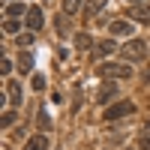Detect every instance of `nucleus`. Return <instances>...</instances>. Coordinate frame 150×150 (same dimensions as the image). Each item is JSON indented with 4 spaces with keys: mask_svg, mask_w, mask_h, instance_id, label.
I'll return each mask as SVG.
<instances>
[{
    "mask_svg": "<svg viewBox=\"0 0 150 150\" xmlns=\"http://www.w3.org/2000/svg\"><path fill=\"white\" fill-rule=\"evenodd\" d=\"M3 30H6V33H15V30H18V21L6 18V21H3Z\"/></svg>",
    "mask_w": 150,
    "mask_h": 150,
    "instance_id": "dca6fc26",
    "label": "nucleus"
},
{
    "mask_svg": "<svg viewBox=\"0 0 150 150\" xmlns=\"http://www.w3.org/2000/svg\"><path fill=\"white\" fill-rule=\"evenodd\" d=\"M27 9H30V6H24V3H9V6H6V18L15 21V18H18V15H24Z\"/></svg>",
    "mask_w": 150,
    "mask_h": 150,
    "instance_id": "9b49d317",
    "label": "nucleus"
},
{
    "mask_svg": "<svg viewBox=\"0 0 150 150\" xmlns=\"http://www.w3.org/2000/svg\"><path fill=\"white\" fill-rule=\"evenodd\" d=\"M123 63H138V60H147V42L144 39H129L126 45L120 48Z\"/></svg>",
    "mask_w": 150,
    "mask_h": 150,
    "instance_id": "f257e3e1",
    "label": "nucleus"
},
{
    "mask_svg": "<svg viewBox=\"0 0 150 150\" xmlns=\"http://www.w3.org/2000/svg\"><path fill=\"white\" fill-rule=\"evenodd\" d=\"M132 111H135V105L129 102V99H120V102H114V105H108V108H105V120L126 117V114H132Z\"/></svg>",
    "mask_w": 150,
    "mask_h": 150,
    "instance_id": "7ed1b4c3",
    "label": "nucleus"
},
{
    "mask_svg": "<svg viewBox=\"0 0 150 150\" xmlns=\"http://www.w3.org/2000/svg\"><path fill=\"white\" fill-rule=\"evenodd\" d=\"M105 3H108V0H90V3H87V12H90V15H96V12H102Z\"/></svg>",
    "mask_w": 150,
    "mask_h": 150,
    "instance_id": "2eb2a0df",
    "label": "nucleus"
},
{
    "mask_svg": "<svg viewBox=\"0 0 150 150\" xmlns=\"http://www.w3.org/2000/svg\"><path fill=\"white\" fill-rule=\"evenodd\" d=\"M33 87H36V90H42V87H45V75H36V78H33Z\"/></svg>",
    "mask_w": 150,
    "mask_h": 150,
    "instance_id": "a211bd4d",
    "label": "nucleus"
},
{
    "mask_svg": "<svg viewBox=\"0 0 150 150\" xmlns=\"http://www.w3.org/2000/svg\"><path fill=\"white\" fill-rule=\"evenodd\" d=\"M12 123H15V111H6L3 114V126H12Z\"/></svg>",
    "mask_w": 150,
    "mask_h": 150,
    "instance_id": "f3484780",
    "label": "nucleus"
},
{
    "mask_svg": "<svg viewBox=\"0 0 150 150\" xmlns=\"http://www.w3.org/2000/svg\"><path fill=\"white\" fill-rule=\"evenodd\" d=\"M108 33H114V36H129V33H132V24L123 21V18H117V21L108 24Z\"/></svg>",
    "mask_w": 150,
    "mask_h": 150,
    "instance_id": "0eeeda50",
    "label": "nucleus"
},
{
    "mask_svg": "<svg viewBox=\"0 0 150 150\" xmlns=\"http://www.w3.org/2000/svg\"><path fill=\"white\" fill-rule=\"evenodd\" d=\"M24 150H48V135H33V138L24 144Z\"/></svg>",
    "mask_w": 150,
    "mask_h": 150,
    "instance_id": "9d476101",
    "label": "nucleus"
},
{
    "mask_svg": "<svg viewBox=\"0 0 150 150\" xmlns=\"http://www.w3.org/2000/svg\"><path fill=\"white\" fill-rule=\"evenodd\" d=\"M30 42H33V36H30V33H27V36H18V45H30Z\"/></svg>",
    "mask_w": 150,
    "mask_h": 150,
    "instance_id": "412c9836",
    "label": "nucleus"
},
{
    "mask_svg": "<svg viewBox=\"0 0 150 150\" xmlns=\"http://www.w3.org/2000/svg\"><path fill=\"white\" fill-rule=\"evenodd\" d=\"M126 15H129L132 21L147 24V21H150V3H135V6H129V9H126Z\"/></svg>",
    "mask_w": 150,
    "mask_h": 150,
    "instance_id": "20e7f679",
    "label": "nucleus"
},
{
    "mask_svg": "<svg viewBox=\"0 0 150 150\" xmlns=\"http://www.w3.org/2000/svg\"><path fill=\"white\" fill-rule=\"evenodd\" d=\"M57 30H60V33H66V15H60V18H57Z\"/></svg>",
    "mask_w": 150,
    "mask_h": 150,
    "instance_id": "6ab92c4d",
    "label": "nucleus"
},
{
    "mask_svg": "<svg viewBox=\"0 0 150 150\" xmlns=\"http://www.w3.org/2000/svg\"><path fill=\"white\" fill-rule=\"evenodd\" d=\"M114 96H117V81H111V84H105L102 90H99V105H108Z\"/></svg>",
    "mask_w": 150,
    "mask_h": 150,
    "instance_id": "1a4fd4ad",
    "label": "nucleus"
},
{
    "mask_svg": "<svg viewBox=\"0 0 150 150\" xmlns=\"http://www.w3.org/2000/svg\"><path fill=\"white\" fill-rule=\"evenodd\" d=\"M81 9V0H63V15H75Z\"/></svg>",
    "mask_w": 150,
    "mask_h": 150,
    "instance_id": "4468645a",
    "label": "nucleus"
},
{
    "mask_svg": "<svg viewBox=\"0 0 150 150\" xmlns=\"http://www.w3.org/2000/svg\"><path fill=\"white\" fill-rule=\"evenodd\" d=\"M6 93H9V105H12V108H21V99H24L21 84H18V81H9V84H6Z\"/></svg>",
    "mask_w": 150,
    "mask_h": 150,
    "instance_id": "39448f33",
    "label": "nucleus"
},
{
    "mask_svg": "<svg viewBox=\"0 0 150 150\" xmlns=\"http://www.w3.org/2000/svg\"><path fill=\"white\" fill-rule=\"evenodd\" d=\"M102 78H120V81H126V78H132V63H117V60H111V63H99V69H96Z\"/></svg>",
    "mask_w": 150,
    "mask_h": 150,
    "instance_id": "f03ea898",
    "label": "nucleus"
},
{
    "mask_svg": "<svg viewBox=\"0 0 150 150\" xmlns=\"http://www.w3.org/2000/svg\"><path fill=\"white\" fill-rule=\"evenodd\" d=\"M111 51H117V42L114 39H102V42H96L93 45V57H105Z\"/></svg>",
    "mask_w": 150,
    "mask_h": 150,
    "instance_id": "6e6552de",
    "label": "nucleus"
},
{
    "mask_svg": "<svg viewBox=\"0 0 150 150\" xmlns=\"http://www.w3.org/2000/svg\"><path fill=\"white\" fill-rule=\"evenodd\" d=\"M18 69H21V72H30V69H33V54H30V51H24V54L18 57Z\"/></svg>",
    "mask_w": 150,
    "mask_h": 150,
    "instance_id": "f8f14e48",
    "label": "nucleus"
},
{
    "mask_svg": "<svg viewBox=\"0 0 150 150\" xmlns=\"http://www.w3.org/2000/svg\"><path fill=\"white\" fill-rule=\"evenodd\" d=\"M0 72H3V75H9V72H12V63H9V60H3V63H0Z\"/></svg>",
    "mask_w": 150,
    "mask_h": 150,
    "instance_id": "aec40b11",
    "label": "nucleus"
},
{
    "mask_svg": "<svg viewBox=\"0 0 150 150\" xmlns=\"http://www.w3.org/2000/svg\"><path fill=\"white\" fill-rule=\"evenodd\" d=\"M138 138H141V150H150V123H144V126H141Z\"/></svg>",
    "mask_w": 150,
    "mask_h": 150,
    "instance_id": "ddd939ff",
    "label": "nucleus"
},
{
    "mask_svg": "<svg viewBox=\"0 0 150 150\" xmlns=\"http://www.w3.org/2000/svg\"><path fill=\"white\" fill-rule=\"evenodd\" d=\"M42 21H45V18H42V9H39V6H30V9H27V27H30V30H39Z\"/></svg>",
    "mask_w": 150,
    "mask_h": 150,
    "instance_id": "423d86ee",
    "label": "nucleus"
}]
</instances>
